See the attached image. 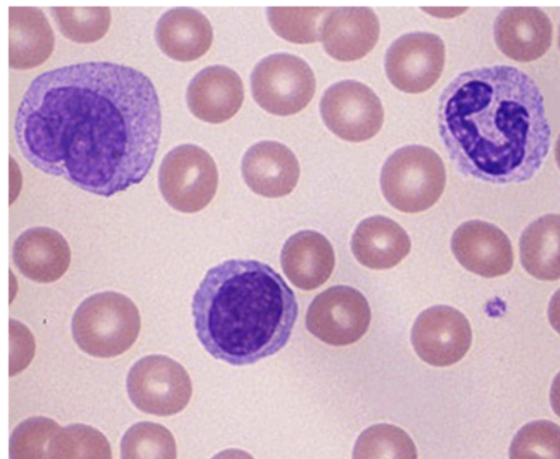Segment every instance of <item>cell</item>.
<instances>
[{"label":"cell","instance_id":"f546056e","mask_svg":"<svg viewBox=\"0 0 560 459\" xmlns=\"http://www.w3.org/2000/svg\"><path fill=\"white\" fill-rule=\"evenodd\" d=\"M60 429L57 422L33 416L20 423L10 437V459H50L48 446Z\"/></svg>","mask_w":560,"mask_h":459},{"label":"cell","instance_id":"603a6c76","mask_svg":"<svg viewBox=\"0 0 560 459\" xmlns=\"http://www.w3.org/2000/svg\"><path fill=\"white\" fill-rule=\"evenodd\" d=\"M523 269L541 281L560 279V214H545L529 223L520 237Z\"/></svg>","mask_w":560,"mask_h":459},{"label":"cell","instance_id":"836d02e7","mask_svg":"<svg viewBox=\"0 0 560 459\" xmlns=\"http://www.w3.org/2000/svg\"><path fill=\"white\" fill-rule=\"evenodd\" d=\"M555 158H556L557 165L560 169V133L555 143Z\"/></svg>","mask_w":560,"mask_h":459},{"label":"cell","instance_id":"44dd1931","mask_svg":"<svg viewBox=\"0 0 560 459\" xmlns=\"http://www.w3.org/2000/svg\"><path fill=\"white\" fill-rule=\"evenodd\" d=\"M411 242L406 231L383 215L363 220L351 238L355 259L373 270L395 267L409 254Z\"/></svg>","mask_w":560,"mask_h":459},{"label":"cell","instance_id":"ffe728a7","mask_svg":"<svg viewBox=\"0 0 560 459\" xmlns=\"http://www.w3.org/2000/svg\"><path fill=\"white\" fill-rule=\"evenodd\" d=\"M159 48L173 60L188 62L203 56L213 40L210 21L198 10L187 7L165 12L156 23Z\"/></svg>","mask_w":560,"mask_h":459},{"label":"cell","instance_id":"e575fe53","mask_svg":"<svg viewBox=\"0 0 560 459\" xmlns=\"http://www.w3.org/2000/svg\"><path fill=\"white\" fill-rule=\"evenodd\" d=\"M558 45H559V48H560V26H559V35H558Z\"/></svg>","mask_w":560,"mask_h":459},{"label":"cell","instance_id":"ba28073f","mask_svg":"<svg viewBox=\"0 0 560 459\" xmlns=\"http://www.w3.org/2000/svg\"><path fill=\"white\" fill-rule=\"evenodd\" d=\"M127 392L139 410L167 416L188 404L192 386L187 370L165 355H148L137 361L127 375Z\"/></svg>","mask_w":560,"mask_h":459},{"label":"cell","instance_id":"ac0fdd59","mask_svg":"<svg viewBox=\"0 0 560 459\" xmlns=\"http://www.w3.org/2000/svg\"><path fill=\"white\" fill-rule=\"evenodd\" d=\"M12 259L19 271L37 283L59 280L71 261L66 238L50 227H32L23 232L12 247Z\"/></svg>","mask_w":560,"mask_h":459},{"label":"cell","instance_id":"83f0119b","mask_svg":"<svg viewBox=\"0 0 560 459\" xmlns=\"http://www.w3.org/2000/svg\"><path fill=\"white\" fill-rule=\"evenodd\" d=\"M52 12L59 31L70 40L81 44L101 39L112 21L107 7H56Z\"/></svg>","mask_w":560,"mask_h":459},{"label":"cell","instance_id":"484cf974","mask_svg":"<svg viewBox=\"0 0 560 459\" xmlns=\"http://www.w3.org/2000/svg\"><path fill=\"white\" fill-rule=\"evenodd\" d=\"M176 456L173 434L154 422L136 423L121 438V459H176Z\"/></svg>","mask_w":560,"mask_h":459},{"label":"cell","instance_id":"d4e9b609","mask_svg":"<svg viewBox=\"0 0 560 459\" xmlns=\"http://www.w3.org/2000/svg\"><path fill=\"white\" fill-rule=\"evenodd\" d=\"M50 459H112L110 444L98 429L85 424L60 428L51 438Z\"/></svg>","mask_w":560,"mask_h":459},{"label":"cell","instance_id":"8992f818","mask_svg":"<svg viewBox=\"0 0 560 459\" xmlns=\"http://www.w3.org/2000/svg\"><path fill=\"white\" fill-rule=\"evenodd\" d=\"M214 160L195 144L172 149L162 160L159 187L164 200L183 213H195L206 208L218 188Z\"/></svg>","mask_w":560,"mask_h":459},{"label":"cell","instance_id":"1f68e13d","mask_svg":"<svg viewBox=\"0 0 560 459\" xmlns=\"http://www.w3.org/2000/svg\"><path fill=\"white\" fill-rule=\"evenodd\" d=\"M549 398L553 412L560 417V372L551 382Z\"/></svg>","mask_w":560,"mask_h":459},{"label":"cell","instance_id":"30bf717a","mask_svg":"<svg viewBox=\"0 0 560 459\" xmlns=\"http://www.w3.org/2000/svg\"><path fill=\"white\" fill-rule=\"evenodd\" d=\"M319 107L326 127L349 142L371 139L381 130L384 120L378 96L365 84L353 80L328 87Z\"/></svg>","mask_w":560,"mask_h":459},{"label":"cell","instance_id":"f1b7e54d","mask_svg":"<svg viewBox=\"0 0 560 459\" xmlns=\"http://www.w3.org/2000/svg\"><path fill=\"white\" fill-rule=\"evenodd\" d=\"M510 459H560V425L549 420H535L514 435Z\"/></svg>","mask_w":560,"mask_h":459},{"label":"cell","instance_id":"4dcf8cb0","mask_svg":"<svg viewBox=\"0 0 560 459\" xmlns=\"http://www.w3.org/2000/svg\"><path fill=\"white\" fill-rule=\"evenodd\" d=\"M547 317L552 329L560 334V287L549 301Z\"/></svg>","mask_w":560,"mask_h":459},{"label":"cell","instance_id":"d6a6232c","mask_svg":"<svg viewBox=\"0 0 560 459\" xmlns=\"http://www.w3.org/2000/svg\"><path fill=\"white\" fill-rule=\"evenodd\" d=\"M211 459H254V457L244 450L231 448L218 452Z\"/></svg>","mask_w":560,"mask_h":459},{"label":"cell","instance_id":"4fadbf2b","mask_svg":"<svg viewBox=\"0 0 560 459\" xmlns=\"http://www.w3.org/2000/svg\"><path fill=\"white\" fill-rule=\"evenodd\" d=\"M451 248L459 264L483 278L508 274L514 263L513 246L499 226L483 220H468L453 233Z\"/></svg>","mask_w":560,"mask_h":459},{"label":"cell","instance_id":"7a4b0ae2","mask_svg":"<svg viewBox=\"0 0 560 459\" xmlns=\"http://www.w3.org/2000/svg\"><path fill=\"white\" fill-rule=\"evenodd\" d=\"M440 130L458 169L491 184L530 180L550 149L551 130L538 85L508 64L458 74L441 98Z\"/></svg>","mask_w":560,"mask_h":459},{"label":"cell","instance_id":"5bb4252c","mask_svg":"<svg viewBox=\"0 0 560 459\" xmlns=\"http://www.w3.org/2000/svg\"><path fill=\"white\" fill-rule=\"evenodd\" d=\"M497 47L508 58L530 62L542 57L552 40V23L536 7H508L497 15L493 24Z\"/></svg>","mask_w":560,"mask_h":459},{"label":"cell","instance_id":"8fae6325","mask_svg":"<svg viewBox=\"0 0 560 459\" xmlns=\"http://www.w3.org/2000/svg\"><path fill=\"white\" fill-rule=\"evenodd\" d=\"M445 63L442 38L427 32L400 36L387 49L385 71L390 83L406 93H422L440 79Z\"/></svg>","mask_w":560,"mask_h":459},{"label":"cell","instance_id":"7c38bea8","mask_svg":"<svg viewBox=\"0 0 560 459\" xmlns=\"http://www.w3.org/2000/svg\"><path fill=\"white\" fill-rule=\"evenodd\" d=\"M471 341L469 320L448 305H435L421 311L411 330V343L417 355L438 367L459 362Z\"/></svg>","mask_w":560,"mask_h":459},{"label":"cell","instance_id":"4316f807","mask_svg":"<svg viewBox=\"0 0 560 459\" xmlns=\"http://www.w3.org/2000/svg\"><path fill=\"white\" fill-rule=\"evenodd\" d=\"M330 8H268L271 28L283 39L296 44L320 40L322 23Z\"/></svg>","mask_w":560,"mask_h":459},{"label":"cell","instance_id":"2e32d148","mask_svg":"<svg viewBox=\"0 0 560 459\" xmlns=\"http://www.w3.org/2000/svg\"><path fill=\"white\" fill-rule=\"evenodd\" d=\"M242 176L255 193L278 198L292 192L300 177V164L294 153L277 141H260L252 145L242 160Z\"/></svg>","mask_w":560,"mask_h":459},{"label":"cell","instance_id":"9c48e42d","mask_svg":"<svg viewBox=\"0 0 560 459\" xmlns=\"http://www.w3.org/2000/svg\"><path fill=\"white\" fill-rule=\"evenodd\" d=\"M371 309L365 296L347 285L331 286L308 306L305 325L320 341L336 346L360 340L369 329Z\"/></svg>","mask_w":560,"mask_h":459},{"label":"cell","instance_id":"7402d4cb","mask_svg":"<svg viewBox=\"0 0 560 459\" xmlns=\"http://www.w3.org/2000/svg\"><path fill=\"white\" fill-rule=\"evenodd\" d=\"M55 36L50 24L38 8H9V66L12 69H33L51 55Z\"/></svg>","mask_w":560,"mask_h":459},{"label":"cell","instance_id":"6da1fadb","mask_svg":"<svg viewBox=\"0 0 560 459\" xmlns=\"http://www.w3.org/2000/svg\"><path fill=\"white\" fill-rule=\"evenodd\" d=\"M161 131L160 102L150 79L107 61L39 74L14 122L16 144L31 165L106 198L147 176Z\"/></svg>","mask_w":560,"mask_h":459},{"label":"cell","instance_id":"277c9868","mask_svg":"<svg viewBox=\"0 0 560 459\" xmlns=\"http://www.w3.org/2000/svg\"><path fill=\"white\" fill-rule=\"evenodd\" d=\"M140 328V315L135 303L113 291L85 298L75 309L71 322L78 346L89 355L105 358L129 350Z\"/></svg>","mask_w":560,"mask_h":459},{"label":"cell","instance_id":"9a60e30c","mask_svg":"<svg viewBox=\"0 0 560 459\" xmlns=\"http://www.w3.org/2000/svg\"><path fill=\"white\" fill-rule=\"evenodd\" d=\"M378 36V19L365 7L330 8L320 28L325 51L339 61L363 58L376 45Z\"/></svg>","mask_w":560,"mask_h":459},{"label":"cell","instance_id":"3957f363","mask_svg":"<svg viewBox=\"0 0 560 459\" xmlns=\"http://www.w3.org/2000/svg\"><path fill=\"white\" fill-rule=\"evenodd\" d=\"M299 314L294 292L269 264L230 259L210 268L191 302L196 334L214 358L241 366L280 351Z\"/></svg>","mask_w":560,"mask_h":459},{"label":"cell","instance_id":"5b68a950","mask_svg":"<svg viewBox=\"0 0 560 459\" xmlns=\"http://www.w3.org/2000/svg\"><path fill=\"white\" fill-rule=\"evenodd\" d=\"M446 172L442 158L424 145L396 150L384 163L381 189L387 202L405 213L433 207L442 196Z\"/></svg>","mask_w":560,"mask_h":459},{"label":"cell","instance_id":"cb8c5ba5","mask_svg":"<svg viewBox=\"0 0 560 459\" xmlns=\"http://www.w3.org/2000/svg\"><path fill=\"white\" fill-rule=\"evenodd\" d=\"M352 459H417V449L411 437L392 424H375L358 437Z\"/></svg>","mask_w":560,"mask_h":459},{"label":"cell","instance_id":"e0dca14e","mask_svg":"<svg viewBox=\"0 0 560 459\" xmlns=\"http://www.w3.org/2000/svg\"><path fill=\"white\" fill-rule=\"evenodd\" d=\"M244 99L240 75L225 66H210L190 81L186 101L189 110L202 121L221 123L231 119Z\"/></svg>","mask_w":560,"mask_h":459},{"label":"cell","instance_id":"52a82bcc","mask_svg":"<svg viewBox=\"0 0 560 459\" xmlns=\"http://www.w3.org/2000/svg\"><path fill=\"white\" fill-rule=\"evenodd\" d=\"M252 94L266 111L290 116L312 101L316 81L311 67L300 57L279 52L261 59L250 75Z\"/></svg>","mask_w":560,"mask_h":459},{"label":"cell","instance_id":"d6986e66","mask_svg":"<svg viewBox=\"0 0 560 459\" xmlns=\"http://www.w3.org/2000/svg\"><path fill=\"white\" fill-rule=\"evenodd\" d=\"M284 274L296 287L315 290L331 275L335 252L329 240L316 231H301L290 236L281 251Z\"/></svg>","mask_w":560,"mask_h":459}]
</instances>
